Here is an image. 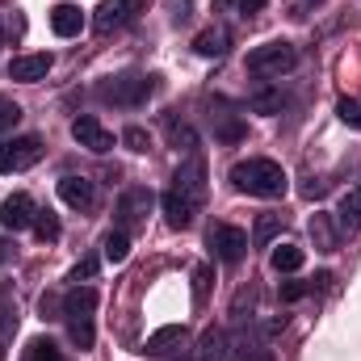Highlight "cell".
I'll use <instances>...</instances> for the list:
<instances>
[{
	"label": "cell",
	"mask_w": 361,
	"mask_h": 361,
	"mask_svg": "<svg viewBox=\"0 0 361 361\" xmlns=\"http://www.w3.org/2000/svg\"><path fill=\"white\" fill-rule=\"evenodd\" d=\"M202 202H206V160L202 156H189L177 169L169 193H164V219H169V227H177V231L189 227Z\"/></svg>",
	"instance_id": "obj_1"
},
{
	"label": "cell",
	"mask_w": 361,
	"mask_h": 361,
	"mask_svg": "<svg viewBox=\"0 0 361 361\" xmlns=\"http://www.w3.org/2000/svg\"><path fill=\"white\" fill-rule=\"evenodd\" d=\"M231 185L240 193H252V197H281L290 189V177H286V169L277 160H261L257 156V160H240L231 169Z\"/></svg>",
	"instance_id": "obj_2"
},
{
	"label": "cell",
	"mask_w": 361,
	"mask_h": 361,
	"mask_svg": "<svg viewBox=\"0 0 361 361\" xmlns=\"http://www.w3.org/2000/svg\"><path fill=\"white\" fill-rule=\"evenodd\" d=\"M92 311H97V290L92 286H72L63 294V319H68V332L76 341L80 353H89L97 332H92Z\"/></svg>",
	"instance_id": "obj_3"
},
{
	"label": "cell",
	"mask_w": 361,
	"mask_h": 361,
	"mask_svg": "<svg viewBox=\"0 0 361 361\" xmlns=\"http://www.w3.org/2000/svg\"><path fill=\"white\" fill-rule=\"evenodd\" d=\"M101 101H114V105H143L152 97V76L143 72H122V76H109L97 85Z\"/></svg>",
	"instance_id": "obj_4"
},
{
	"label": "cell",
	"mask_w": 361,
	"mask_h": 361,
	"mask_svg": "<svg viewBox=\"0 0 361 361\" xmlns=\"http://www.w3.org/2000/svg\"><path fill=\"white\" fill-rule=\"evenodd\" d=\"M294 63H298V51H294V42H286V38L248 51V72H252V76H281V72H290Z\"/></svg>",
	"instance_id": "obj_5"
},
{
	"label": "cell",
	"mask_w": 361,
	"mask_h": 361,
	"mask_svg": "<svg viewBox=\"0 0 361 361\" xmlns=\"http://www.w3.org/2000/svg\"><path fill=\"white\" fill-rule=\"evenodd\" d=\"M42 160V139L38 135H21V139H0V173H25Z\"/></svg>",
	"instance_id": "obj_6"
},
{
	"label": "cell",
	"mask_w": 361,
	"mask_h": 361,
	"mask_svg": "<svg viewBox=\"0 0 361 361\" xmlns=\"http://www.w3.org/2000/svg\"><path fill=\"white\" fill-rule=\"evenodd\" d=\"M206 244H210L214 261H223V265H240L248 257V235L240 227H231V223H214L210 235H206Z\"/></svg>",
	"instance_id": "obj_7"
},
{
	"label": "cell",
	"mask_w": 361,
	"mask_h": 361,
	"mask_svg": "<svg viewBox=\"0 0 361 361\" xmlns=\"http://www.w3.org/2000/svg\"><path fill=\"white\" fill-rule=\"evenodd\" d=\"M152 202H156V193L147 189V185H130L122 197H118V231H135L147 214H152Z\"/></svg>",
	"instance_id": "obj_8"
},
{
	"label": "cell",
	"mask_w": 361,
	"mask_h": 361,
	"mask_svg": "<svg viewBox=\"0 0 361 361\" xmlns=\"http://www.w3.org/2000/svg\"><path fill=\"white\" fill-rule=\"evenodd\" d=\"M143 4H147V0H101L97 13H92V30H97V34H109V30L135 21V17L143 13Z\"/></svg>",
	"instance_id": "obj_9"
},
{
	"label": "cell",
	"mask_w": 361,
	"mask_h": 361,
	"mask_svg": "<svg viewBox=\"0 0 361 361\" xmlns=\"http://www.w3.org/2000/svg\"><path fill=\"white\" fill-rule=\"evenodd\" d=\"M51 68H55V55H51V51L17 55V59L8 63V80H17V85H38V80H47Z\"/></svg>",
	"instance_id": "obj_10"
},
{
	"label": "cell",
	"mask_w": 361,
	"mask_h": 361,
	"mask_svg": "<svg viewBox=\"0 0 361 361\" xmlns=\"http://www.w3.org/2000/svg\"><path fill=\"white\" fill-rule=\"evenodd\" d=\"M72 139L80 143V147H89L92 156H105V152H114V135L92 118V114H80L76 122H72Z\"/></svg>",
	"instance_id": "obj_11"
},
{
	"label": "cell",
	"mask_w": 361,
	"mask_h": 361,
	"mask_svg": "<svg viewBox=\"0 0 361 361\" xmlns=\"http://www.w3.org/2000/svg\"><path fill=\"white\" fill-rule=\"evenodd\" d=\"M34 219H38V206H34L30 193L4 197V206H0V227L4 231H25V227H34Z\"/></svg>",
	"instance_id": "obj_12"
},
{
	"label": "cell",
	"mask_w": 361,
	"mask_h": 361,
	"mask_svg": "<svg viewBox=\"0 0 361 361\" xmlns=\"http://www.w3.org/2000/svg\"><path fill=\"white\" fill-rule=\"evenodd\" d=\"M59 197H63L72 210H89L92 202H97V193H92V180H89V177H76V173L59 177Z\"/></svg>",
	"instance_id": "obj_13"
},
{
	"label": "cell",
	"mask_w": 361,
	"mask_h": 361,
	"mask_svg": "<svg viewBox=\"0 0 361 361\" xmlns=\"http://www.w3.org/2000/svg\"><path fill=\"white\" fill-rule=\"evenodd\" d=\"M85 25H89V21H85V8H80V4H55V8H51V30H55L59 38H76Z\"/></svg>",
	"instance_id": "obj_14"
},
{
	"label": "cell",
	"mask_w": 361,
	"mask_h": 361,
	"mask_svg": "<svg viewBox=\"0 0 361 361\" xmlns=\"http://www.w3.org/2000/svg\"><path fill=\"white\" fill-rule=\"evenodd\" d=\"M180 345H185V328H180V324H169V328H156V332L143 341V353L169 357V353H177Z\"/></svg>",
	"instance_id": "obj_15"
},
{
	"label": "cell",
	"mask_w": 361,
	"mask_h": 361,
	"mask_svg": "<svg viewBox=\"0 0 361 361\" xmlns=\"http://www.w3.org/2000/svg\"><path fill=\"white\" fill-rule=\"evenodd\" d=\"M17 336V302L8 290H0V361L8 357V345Z\"/></svg>",
	"instance_id": "obj_16"
},
{
	"label": "cell",
	"mask_w": 361,
	"mask_h": 361,
	"mask_svg": "<svg viewBox=\"0 0 361 361\" xmlns=\"http://www.w3.org/2000/svg\"><path fill=\"white\" fill-rule=\"evenodd\" d=\"M227 42H231V34H227L223 25H210V30H202V34L193 38V51H197L202 59H219V55L227 51Z\"/></svg>",
	"instance_id": "obj_17"
},
{
	"label": "cell",
	"mask_w": 361,
	"mask_h": 361,
	"mask_svg": "<svg viewBox=\"0 0 361 361\" xmlns=\"http://www.w3.org/2000/svg\"><path fill=\"white\" fill-rule=\"evenodd\" d=\"M336 223H341V231H361V185H357V189H349V193L341 197Z\"/></svg>",
	"instance_id": "obj_18"
},
{
	"label": "cell",
	"mask_w": 361,
	"mask_h": 361,
	"mask_svg": "<svg viewBox=\"0 0 361 361\" xmlns=\"http://www.w3.org/2000/svg\"><path fill=\"white\" fill-rule=\"evenodd\" d=\"M223 357H227V336H223L219 328L202 332V341H197V349H193V361H223Z\"/></svg>",
	"instance_id": "obj_19"
},
{
	"label": "cell",
	"mask_w": 361,
	"mask_h": 361,
	"mask_svg": "<svg viewBox=\"0 0 361 361\" xmlns=\"http://www.w3.org/2000/svg\"><path fill=\"white\" fill-rule=\"evenodd\" d=\"M302 248H294V244H281V248H273V257H269V265L273 273H298L302 269Z\"/></svg>",
	"instance_id": "obj_20"
},
{
	"label": "cell",
	"mask_w": 361,
	"mask_h": 361,
	"mask_svg": "<svg viewBox=\"0 0 361 361\" xmlns=\"http://www.w3.org/2000/svg\"><path fill=\"white\" fill-rule=\"evenodd\" d=\"M101 257H105L109 265H122V261L130 257V235H126V231H109L105 244H101Z\"/></svg>",
	"instance_id": "obj_21"
},
{
	"label": "cell",
	"mask_w": 361,
	"mask_h": 361,
	"mask_svg": "<svg viewBox=\"0 0 361 361\" xmlns=\"http://www.w3.org/2000/svg\"><path fill=\"white\" fill-rule=\"evenodd\" d=\"M164 130H169V143H173L177 152H193V147H197V130H193L189 122L169 118V122H164Z\"/></svg>",
	"instance_id": "obj_22"
},
{
	"label": "cell",
	"mask_w": 361,
	"mask_h": 361,
	"mask_svg": "<svg viewBox=\"0 0 361 361\" xmlns=\"http://www.w3.org/2000/svg\"><path fill=\"white\" fill-rule=\"evenodd\" d=\"M311 240H315V248H324V252L336 248V227H332L328 214H311Z\"/></svg>",
	"instance_id": "obj_23"
},
{
	"label": "cell",
	"mask_w": 361,
	"mask_h": 361,
	"mask_svg": "<svg viewBox=\"0 0 361 361\" xmlns=\"http://www.w3.org/2000/svg\"><path fill=\"white\" fill-rule=\"evenodd\" d=\"M210 122H214V135H219L223 143H240V139H244V122H240L235 114H214Z\"/></svg>",
	"instance_id": "obj_24"
},
{
	"label": "cell",
	"mask_w": 361,
	"mask_h": 361,
	"mask_svg": "<svg viewBox=\"0 0 361 361\" xmlns=\"http://www.w3.org/2000/svg\"><path fill=\"white\" fill-rule=\"evenodd\" d=\"M277 231H281V214H261L257 227H252V244H257V248H269Z\"/></svg>",
	"instance_id": "obj_25"
},
{
	"label": "cell",
	"mask_w": 361,
	"mask_h": 361,
	"mask_svg": "<svg viewBox=\"0 0 361 361\" xmlns=\"http://www.w3.org/2000/svg\"><path fill=\"white\" fill-rule=\"evenodd\" d=\"M34 231H38V240H47V244H55V240L63 235V227H59L55 210H38V219H34Z\"/></svg>",
	"instance_id": "obj_26"
},
{
	"label": "cell",
	"mask_w": 361,
	"mask_h": 361,
	"mask_svg": "<svg viewBox=\"0 0 361 361\" xmlns=\"http://www.w3.org/2000/svg\"><path fill=\"white\" fill-rule=\"evenodd\" d=\"M17 122H21V105H17V101H8V97H0V139H4V135H13V130H17Z\"/></svg>",
	"instance_id": "obj_27"
},
{
	"label": "cell",
	"mask_w": 361,
	"mask_h": 361,
	"mask_svg": "<svg viewBox=\"0 0 361 361\" xmlns=\"http://www.w3.org/2000/svg\"><path fill=\"white\" fill-rule=\"evenodd\" d=\"M122 147H126V152H139V156H143V152L152 147V135H147L143 126H126V130H122Z\"/></svg>",
	"instance_id": "obj_28"
},
{
	"label": "cell",
	"mask_w": 361,
	"mask_h": 361,
	"mask_svg": "<svg viewBox=\"0 0 361 361\" xmlns=\"http://www.w3.org/2000/svg\"><path fill=\"white\" fill-rule=\"evenodd\" d=\"M336 118H341L345 126L361 130V101H353V97H341V101H336Z\"/></svg>",
	"instance_id": "obj_29"
},
{
	"label": "cell",
	"mask_w": 361,
	"mask_h": 361,
	"mask_svg": "<svg viewBox=\"0 0 361 361\" xmlns=\"http://www.w3.org/2000/svg\"><path fill=\"white\" fill-rule=\"evenodd\" d=\"M30 361H63V353H59V345H55L51 336H38V341L30 345Z\"/></svg>",
	"instance_id": "obj_30"
},
{
	"label": "cell",
	"mask_w": 361,
	"mask_h": 361,
	"mask_svg": "<svg viewBox=\"0 0 361 361\" xmlns=\"http://www.w3.org/2000/svg\"><path fill=\"white\" fill-rule=\"evenodd\" d=\"M281 105H286L281 89H265V92H257V97H252V109H257V114H277Z\"/></svg>",
	"instance_id": "obj_31"
},
{
	"label": "cell",
	"mask_w": 361,
	"mask_h": 361,
	"mask_svg": "<svg viewBox=\"0 0 361 361\" xmlns=\"http://www.w3.org/2000/svg\"><path fill=\"white\" fill-rule=\"evenodd\" d=\"M210 277H214L210 265H197V269H193V302H197V307H202L206 294H210Z\"/></svg>",
	"instance_id": "obj_32"
},
{
	"label": "cell",
	"mask_w": 361,
	"mask_h": 361,
	"mask_svg": "<svg viewBox=\"0 0 361 361\" xmlns=\"http://www.w3.org/2000/svg\"><path fill=\"white\" fill-rule=\"evenodd\" d=\"M281 302H298V298H307L311 294V281H281Z\"/></svg>",
	"instance_id": "obj_33"
},
{
	"label": "cell",
	"mask_w": 361,
	"mask_h": 361,
	"mask_svg": "<svg viewBox=\"0 0 361 361\" xmlns=\"http://www.w3.org/2000/svg\"><path fill=\"white\" fill-rule=\"evenodd\" d=\"M169 17H173V25H185L193 17V0H169Z\"/></svg>",
	"instance_id": "obj_34"
},
{
	"label": "cell",
	"mask_w": 361,
	"mask_h": 361,
	"mask_svg": "<svg viewBox=\"0 0 361 361\" xmlns=\"http://www.w3.org/2000/svg\"><path fill=\"white\" fill-rule=\"evenodd\" d=\"M97 265H101V261H97V257H85V261H80V265H76V269H72V281H76V286H80V277H85V281H89L92 273H97Z\"/></svg>",
	"instance_id": "obj_35"
},
{
	"label": "cell",
	"mask_w": 361,
	"mask_h": 361,
	"mask_svg": "<svg viewBox=\"0 0 361 361\" xmlns=\"http://www.w3.org/2000/svg\"><path fill=\"white\" fill-rule=\"evenodd\" d=\"M235 361H273V353H269V349H244Z\"/></svg>",
	"instance_id": "obj_36"
},
{
	"label": "cell",
	"mask_w": 361,
	"mask_h": 361,
	"mask_svg": "<svg viewBox=\"0 0 361 361\" xmlns=\"http://www.w3.org/2000/svg\"><path fill=\"white\" fill-rule=\"evenodd\" d=\"M17 257V244H8V240H0V265H8Z\"/></svg>",
	"instance_id": "obj_37"
},
{
	"label": "cell",
	"mask_w": 361,
	"mask_h": 361,
	"mask_svg": "<svg viewBox=\"0 0 361 361\" xmlns=\"http://www.w3.org/2000/svg\"><path fill=\"white\" fill-rule=\"evenodd\" d=\"M269 0H240V13H261Z\"/></svg>",
	"instance_id": "obj_38"
},
{
	"label": "cell",
	"mask_w": 361,
	"mask_h": 361,
	"mask_svg": "<svg viewBox=\"0 0 361 361\" xmlns=\"http://www.w3.org/2000/svg\"><path fill=\"white\" fill-rule=\"evenodd\" d=\"M0 47H4V34H0Z\"/></svg>",
	"instance_id": "obj_39"
},
{
	"label": "cell",
	"mask_w": 361,
	"mask_h": 361,
	"mask_svg": "<svg viewBox=\"0 0 361 361\" xmlns=\"http://www.w3.org/2000/svg\"><path fill=\"white\" fill-rule=\"evenodd\" d=\"M311 4H319V0H311Z\"/></svg>",
	"instance_id": "obj_40"
}]
</instances>
